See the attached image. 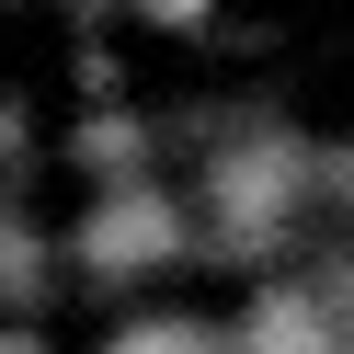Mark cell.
Wrapping results in <instances>:
<instances>
[{"instance_id":"cell-2","label":"cell","mask_w":354,"mask_h":354,"mask_svg":"<svg viewBox=\"0 0 354 354\" xmlns=\"http://www.w3.org/2000/svg\"><path fill=\"white\" fill-rule=\"evenodd\" d=\"M0 354H46V343H35V331H0Z\"/></svg>"},{"instance_id":"cell-1","label":"cell","mask_w":354,"mask_h":354,"mask_svg":"<svg viewBox=\"0 0 354 354\" xmlns=\"http://www.w3.org/2000/svg\"><path fill=\"white\" fill-rule=\"evenodd\" d=\"M171 252H183V229H171L160 194H103L69 229V263H92V274H149V263H171Z\"/></svg>"}]
</instances>
